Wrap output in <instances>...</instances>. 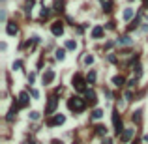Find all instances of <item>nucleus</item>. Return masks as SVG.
I'll list each match as a JSON object with an SVG mask.
<instances>
[{"mask_svg": "<svg viewBox=\"0 0 148 144\" xmlns=\"http://www.w3.org/2000/svg\"><path fill=\"white\" fill-rule=\"evenodd\" d=\"M86 82H90V84L96 82V71H90L88 75H86Z\"/></svg>", "mask_w": 148, "mask_h": 144, "instance_id": "aec40b11", "label": "nucleus"}, {"mask_svg": "<svg viewBox=\"0 0 148 144\" xmlns=\"http://www.w3.org/2000/svg\"><path fill=\"white\" fill-rule=\"evenodd\" d=\"M141 75H143V68L137 66V68H135V77H141Z\"/></svg>", "mask_w": 148, "mask_h": 144, "instance_id": "bb28decb", "label": "nucleus"}, {"mask_svg": "<svg viewBox=\"0 0 148 144\" xmlns=\"http://www.w3.org/2000/svg\"><path fill=\"white\" fill-rule=\"evenodd\" d=\"M103 116V110H101V108H94V112H92V120H99V118Z\"/></svg>", "mask_w": 148, "mask_h": 144, "instance_id": "2eb2a0df", "label": "nucleus"}, {"mask_svg": "<svg viewBox=\"0 0 148 144\" xmlns=\"http://www.w3.org/2000/svg\"><path fill=\"white\" fill-rule=\"evenodd\" d=\"M30 120H34V122H36V120H40V112L32 110V112H30Z\"/></svg>", "mask_w": 148, "mask_h": 144, "instance_id": "4be33fe9", "label": "nucleus"}, {"mask_svg": "<svg viewBox=\"0 0 148 144\" xmlns=\"http://www.w3.org/2000/svg\"><path fill=\"white\" fill-rule=\"evenodd\" d=\"M103 34H105V28L103 26H94L92 28V37H94V39H99V37H103Z\"/></svg>", "mask_w": 148, "mask_h": 144, "instance_id": "0eeeda50", "label": "nucleus"}, {"mask_svg": "<svg viewBox=\"0 0 148 144\" xmlns=\"http://www.w3.org/2000/svg\"><path fill=\"white\" fill-rule=\"evenodd\" d=\"M2 2H4V0H2Z\"/></svg>", "mask_w": 148, "mask_h": 144, "instance_id": "e433bc0d", "label": "nucleus"}, {"mask_svg": "<svg viewBox=\"0 0 148 144\" xmlns=\"http://www.w3.org/2000/svg\"><path fill=\"white\" fill-rule=\"evenodd\" d=\"M67 107H69V110H73V112H83L85 107H86V103H85V99L73 95V97L67 99Z\"/></svg>", "mask_w": 148, "mask_h": 144, "instance_id": "f257e3e1", "label": "nucleus"}, {"mask_svg": "<svg viewBox=\"0 0 148 144\" xmlns=\"http://www.w3.org/2000/svg\"><path fill=\"white\" fill-rule=\"evenodd\" d=\"M131 99H133V94H131V92H126V101H131Z\"/></svg>", "mask_w": 148, "mask_h": 144, "instance_id": "c756f323", "label": "nucleus"}, {"mask_svg": "<svg viewBox=\"0 0 148 144\" xmlns=\"http://www.w3.org/2000/svg\"><path fill=\"white\" fill-rule=\"evenodd\" d=\"M56 105H58L56 95H51V97H49V103H47V108H45V114H53L54 110H56Z\"/></svg>", "mask_w": 148, "mask_h": 144, "instance_id": "39448f33", "label": "nucleus"}, {"mask_svg": "<svg viewBox=\"0 0 148 144\" xmlns=\"http://www.w3.org/2000/svg\"><path fill=\"white\" fill-rule=\"evenodd\" d=\"M86 99L90 101V105H96V101H98V99H96V92L94 90H86Z\"/></svg>", "mask_w": 148, "mask_h": 144, "instance_id": "ddd939ff", "label": "nucleus"}, {"mask_svg": "<svg viewBox=\"0 0 148 144\" xmlns=\"http://www.w3.org/2000/svg\"><path fill=\"white\" fill-rule=\"evenodd\" d=\"M30 94H32V97H40V92H38V90H30Z\"/></svg>", "mask_w": 148, "mask_h": 144, "instance_id": "c85d7f7f", "label": "nucleus"}, {"mask_svg": "<svg viewBox=\"0 0 148 144\" xmlns=\"http://www.w3.org/2000/svg\"><path fill=\"white\" fill-rule=\"evenodd\" d=\"M112 82H114V86H124V77H122V75H116L114 79H112Z\"/></svg>", "mask_w": 148, "mask_h": 144, "instance_id": "f3484780", "label": "nucleus"}, {"mask_svg": "<svg viewBox=\"0 0 148 144\" xmlns=\"http://www.w3.org/2000/svg\"><path fill=\"white\" fill-rule=\"evenodd\" d=\"M103 9L105 11H111V0H105L103 2Z\"/></svg>", "mask_w": 148, "mask_h": 144, "instance_id": "5701e85b", "label": "nucleus"}, {"mask_svg": "<svg viewBox=\"0 0 148 144\" xmlns=\"http://www.w3.org/2000/svg\"><path fill=\"white\" fill-rule=\"evenodd\" d=\"M112 124H114V131H116V135L124 133V127H122V118L118 114V110H112Z\"/></svg>", "mask_w": 148, "mask_h": 144, "instance_id": "f03ea898", "label": "nucleus"}, {"mask_svg": "<svg viewBox=\"0 0 148 144\" xmlns=\"http://www.w3.org/2000/svg\"><path fill=\"white\" fill-rule=\"evenodd\" d=\"M133 15H135V9H131V8H126L124 9V21H130V19H133Z\"/></svg>", "mask_w": 148, "mask_h": 144, "instance_id": "f8f14e48", "label": "nucleus"}, {"mask_svg": "<svg viewBox=\"0 0 148 144\" xmlns=\"http://www.w3.org/2000/svg\"><path fill=\"white\" fill-rule=\"evenodd\" d=\"M51 32H53L54 36H62L64 34V23L62 21H54L53 26H51Z\"/></svg>", "mask_w": 148, "mask_h": 144, "instance_id": "423d86ee", "label": "nucleus"}, {"mask_svg": "<svg viewBox=\"0 0 148 144\" xmlns=\"http://www.w3.org/2000/svg\"><path fill=\"white\" fill-rule=\"evenodd\" d=\"M26 103H28V94L26 92H21L19 94V107H26Z\"/></svg>", "mask_w": 148, "mask_h": 144, "instance_id": "9b49d317", "label": "nucleus"}, {"mask_svg": "<svg viewBox=\"0 0 148 144\" xmlns=\"http://www.w3.org/2000/svg\"><path fill=\"white\" fill-rule=\"evenodd\" d=\"M64 122H66V116H64V114H54L53 118H49V120H47V126H49V127L62 126Z\"/></svg>", "mask_w": 148, "mask_h": 144, "instance_id": "7ed1b4c3", "label": "nucleus"}, {"mask_svg": "<svg viewBox=\"0 0 148 144\" xmlns=\"http://www.w3.org/2000/svg\"><path fill=\"white\" fill-rule=\"evenodd\" d=\"M116 43H118V45H131L133 41H131V37H130V36H122L120 39L116 41Z\"/></svg>", "mask_w": 148, "mask_h": 144, "instance_id": "4468645a", "label": "nucleus"}, {"mask_svg": "<svg viewBox=\"0 0 148 144\" xmlns=\"http://www.w3.org/2000/svg\"><path fill=\"white\" fill-rule=\"evenodd\" d=\"M34 79H36V75H34V73H30V75H28V81L34 82Z\"/></svg>", "mask_w": 148, "mask_h": 144, "instance_id": "2f4dec72", "label": "nucleus"}, {"mask_svg": "<svg viewBox=\"0 0 148 144\" xmlns=\"http://www.w3.org/2000/svg\"><path fill=\"white\" fill-rule=\"evenodd\" d=\"M53 81H54V71L53 69H47L43 75V84H51Z\"/></svg>", "mask_w": 148, "mask_h": 144, "instance_id": "6e6552de", "label": "nucleus"}, {"mask_svg": "<svg viewBox=\"0 0 148 144\" xmlns=\"http://www.w3.org/2000/svg\"><path fill=\"white\" fill-rule=\"evenodd\" d=\"M34 4H36V0H26V11H30Z\"/></svg>", "mask_w": 148, "mask_h": 144, "instance_id": "b1692460", "label": "nucleus"}, {"mask_svg": "<svg viewBox=\"0 0 148 144\" xmlns=\"http://www.w3.org/2000/svg\"><path fill=\"white\" fill-rule=\"evenodd\" d=\"M64 58H66V49H56V60L62 62Z\"/></svg>", "mask_w": 148, "mask_h": 144, "instance_id": "dca6fc26", "label": "nucleus"}, {"mask_svg": "<svg viewBox=\"0 0 148 144\" xmlns=\"http://www.w3.org/2000/svg\"><path fill=\"white\" fill-rule=\"evenodd\" d=\"M131 144H137V142H131Z\"/></svg>", "mask_w": 148, "mask_h": 144, "instance_id": "f704fd0d", "label": "nucleus"}, {"mask_svg": "<svg viewBox=\"0 0 148 144\" xmlns=\"http://www.w3.org/2000/svg\"><path fill=\"white\" fill-rule=\"evenodd\" d=\"M141 114H143V112H141V110H137V112L133 114V122H141Z\"/></svg>", "mask_w": 148, "mask_h": 144, "instance_id": "a878e982", "label": "nucleus"}, {"mask_svg": "<svg viewBox=\"0 0 148 144\" xmlns=\"http://www.w3.org/2000/svg\"><path fill=\"white\" fill-rule=\"evenodd\" d=\"M21 68H22V62H21V60L13 62V69H21Z\"/></svg>", "mask_w": 148, "mask_h": 144, "instance_id": "cd10ccee", "label": "nucleus"}, {"mask_svg": "<svg viewBox=\"0 0 148 144\" xmlns=\"http://www.w3.org/2000/svg\"><path fill=\"white\" fill-rule=\"evenodd\" d=\"M92 62H94V56H92V54H88V56H85V64H88V66H90V64H92Z\"/></svg>", "mask_w": 148, "mask_h": 144, "instance_id": "393cba45", "label": "nucleus"}, {"mask_svg": "<svg viewBox=\"0 0 148 144\" xmlns=\"http://www.w3.org/2000/svg\"><path fill=\"white\" fill-rule=\"evenodd\" d=\"M49 13H51V9L49 8H43V9H41V19H47V17H49Z\"/></svg>", "mask_w": 148, "mask_h": 144, "instance_id": "412c9836", "label": "nucleus"}, {"mask_svg": "<svg viewBox=\"0 0 148 144\" xmlns=\"http://www.w3.org/2000/svg\"><path fill=\"white\" fill-rule=\"evenodd\" d=\"M133 133H135V129H124V133L120 135L122 142H130V140H131V137H133Z\"/></svg>", "mask_w": 148, "mask_h": 144, "instance_id": "1a4fd4ad", "label": "nucleus"}, {"mask_svg": "<svg viewBox=\"0 0 148 144\" xmlns=\"http://www.w3.org/2000/svg\"><path fill=\"white\" fill-rule=\"evenodd\" d=\"M85 79H83L81 75H79V73H77L75 77H73V88H75L77 92H85Z\"/></svg>", "mask_w": 148, "mask_h": 144, "instance_id": "20e7f679", "label": "nucleus"}, {"mask_svg": "<svg viewBox=\"0 0 148 144\" xmlns=\"http://www.w3.org/2000/svg\"><path fill=\"white\" fill-rule=\"evenodd\" d=\"M144 6H146V8H148V0H144Z\"/></svg>", "mask_w": 148, "mask_h": 144, "instance_id": "72a5a7b5", "label": "nucleus"}, {"mask_svg": "<svg viewBox=\"0 0 148 144\" xmlns=\"http://www.w3.org/2000/svg\"><path fill=\"white\" fill-rule=\"evenodd\" d=\"M6 32H8V36H15L19 32V26L15 23H8V26H6Z\"/></svg>", "mask_w": 148, "mask_h": 144, "instance_id": "9d476101", "label": "nucleus"}, {"mask_svg": "<svg viewBox=\"0 0 148 144\" xmlns=\"http://www.w3.org/2000/svg\"><path fill=\"white\" fill-rule=\"evenodd\" d=\"M143 140H144V142L148 144V135H144V137H143Z\"/></svg>", "mask_w": 148, "mask_h": 144, "instance_id": "473e14b6", "label": "nucleus"}, {"mask_svg": "<svg viewBox=\"0 0 148 144\" xmlns=\"http://www.w3.org/2000/svg\"><path fill=\"white\" fill-rule=\"evenodd\" d=\"M30 144H34V142H30Z\"/></svg>", "mask_w": 148, "mask_h": 144, "instance_id": "c9c22d12", "label": "nucleus"}, {"mask_svg": "<svg viewBox=\"0 0 148 144\" xmlns=\"http://www.w3.org/2000/svg\"><path fill=\"white\" fill-rule=\"evenodd\" d=\"M75 47H77V43L73 39H67L66 41V49H69V51H75Z\"/></svg>", "mask_w": 148, "mask_h": 144, "instance_id": "6ab92c4d", "label": "nucleus"}, {"mask_svg": "<svg viewBox=\"0 0 148 144\" xmlns=\"http://www.w3.org/2000/svg\"><path fill=\"white\" fill-rule=\"evenodd\" d=\"M96 133H98V135H107V127L105 126H96Z\"/></svg>", "mask_w": 148, "mask_h": 144, "instance_id": "a211bd4d", "label": "nucleus"}, {"mask_svg": "<svg viewBox=\"0 0 148 144\" xmlns=\"http://www.w3.org/2000/svg\"><path fill=\"white\" fill-rule=\"evenodd\" d=\"M0 21H2V23H4V21H6V11H4V9L0 11Z\"/></svg>", "mask_w": 148, "mask_h": 144, "instance_id": "7c9ffc66", "label": "nucleus"}]
</instances>
